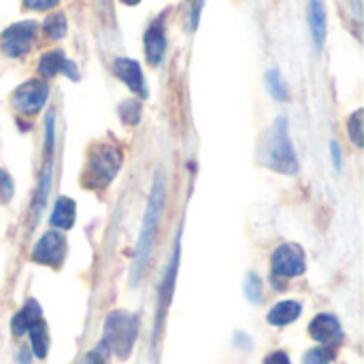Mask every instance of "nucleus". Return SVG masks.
Returning <instances> with one entry per match:
<instances>
[{
  "label": "nucleus",
  "mask_w": 364,
  "mask_h": 364,
  "mask_svg": "<svg viewBox=\"0 0 364 364\" xmlns=\"http://www.w3.org/2000/svg\"><path fill=\"white\" fill-rule=\"evenodd\" d=\"M162 207H164V175L160 173L154 181V190L147 203V211L143 218V228L139 235V243H136V254H134V267H132V282L136 284L149 262L154 243H156V235H158V226H160V218H162Z\"/></svg>",
  "instance_id": "f257e3e1"
},
{
  "label": "nucleus",
  "mask_w": 364,
  "mask_h": 364,
  "mask_svg": "<svg viewBox=\"0 0 364 364\" xmlns=\"http://www.w3.org/2000/svg\"><path fill=\"white\" fill-rule=\"evenodd\" d=\"M262 164L269 166L275 173H284V175H296L299 173V160L290 141V132H288V122L284 117H279L275 122V126L271 128V132L264 139V147H262Z\"/></svg>",
  "instance_id": "f03ea898"
},
{
  "label": "nucleus",
  "mask_w": 364,
  "mask_h": 364,
  "mask_svg": "<svg viewBox=\"0 0 364 364\" xmlns=\"http://www.w3.org/2000/svg\"><path fill=\"white\" fill-rule=\"evenodd\" d=\"M122 166V151L111 143H100L90 149L87 164L83 171V186L87 190H105Z\"/></svg>",
  "instance_id": "7ed1b4c3"
},
{
  "label": "nucleus",
  "mask_w": 364,
  "mask_h": 364,
  "mask_svg": "<svg viewBox=\"0 0 364 364\" xmlns=\"http://www.w3.org/2000/svg\"><path fill=\"white\" fill-rule=\"evenodd\" d=\"M139 320L126 311H113L105 322V348L117 358H128L136 341Z\"/></svg>",
  "instance_id": "20e7f679"
},
{
  "label": "nucleus",
  "mask_w": 364,
  "mask_h": 364,
  "mask_svg": "<svg viewBox=\"0 0 364 364\" xmlns=\"http://www.w3.org/2000/svg\"><path fill=\"white\" fill-rule=\"evenodd\" d=\"M36 30H38L36 21H17L9 26L0 36L2 53H6L9 58H21L23 53H28L34 45Z\"/></svg>",
  "instance_id": "39448f33"
},
{
  "label": "nucleus",
  "mask_w": 364,
  "mask_h": 364,
  "mask_svg": "<svg viewBox=\"0 0 364 364\" xmlns=\"http://www.w3.org/2000/svg\"><path fill=\"white\" fill-rule=\"evenodd\" d=\"M47 98H49V85L41 79H30L13 92L11 105L23 115H34L45 107Z\"/></svg>",
  "instance_id": "423d86ee"
},
{
  "label": "nucleus",
  "mask_w": 364,
  "mask_h": 364,
  "mask_svg": "<svg viewBox=\"0 0 364 364\" xmlns=\"http://www.w3.org/2000/svg\"><path fill=\"white\" fill-rule=\"evenodd\" d=\"M271 267H273V273H275V275L286 277V279L303 275L305 269H307V260H305L303 247L296 245V243L279 245V247L273 252Z\"/></svg>",
  "instance_id": "0eeeda50"
},
{
  "label": "nucleus",
  "mask_w": 364,
  "mask_h": 364,
  "mask_svg": "<svg viewBox=\"0 0 364 364\" xmlns=\"http://www.w3.org/2000/svg\"><path fill=\"white\" fill-rule=\"evenodd\" d=\"M64 256H66V237L60 230L45 232L32 250V260L45 267H60Z\"/></svg>",
  "instance_id": "6e6552de"
},
{
  "label": "nucleus",
  "mask_w": 364,
  "mask_h": 364,
  "mask_svg": "<svg viewBox=\"0 0 364 364\" xmlns=\"http://www.w3.org/2000/svg\"><path fill=\"white\" fill-rule=\"evenodd\" d=\"M38 73L43 77H55V75H66L68 79H79V73H77V66L64 55V51H49L41 58L38 62Z\"/></svg>",
  "instance_id": "1a4fd4ad"
},
{
  "label": "nucleus",
  "mask_w": 364,
  "mask_h": 364,
  "mask_svg": "<svg viewBox=\"0 0 364 364\" xmlns=\"http://www.w3.org/2000/svg\"><path fill=\"white\" fill-rule=\"evenodd\" d=\"M309 335L324 343V346H331V343H337L341 341V324L335 316L331 314H320L314 318V322L309 324Z\"/></svg>",
  "instance_id": "9d476101"
},
{
  "label": "nucleus",
  "mask_w": 364,
  "mask_h": 364,
  "mask_svg": "<svg viewBox=\"0 0 364 364\" xmlns=\"http://www.w3.org/2000/svg\"><path fill=\"white\" fill-rule=\"evenodd\" d=\"M115 75L139 96H147V90H145V79H143V70L139 66V62L130 60V58H117L115 64Z\"/></svg>",
  "instance_id": "9b49d317"
},
{
  "label": "nucleus",
  "mask_w": 364,
  "mask_h": 364,
  "mask_svg": "<svg viewBox=\"0 0 364 364\" xmlns=\"http://www.w3.org/2000/svg\"><path fill=\"white\" fill-rule=\"evenodd\" d=\"M166 51V36L160 21H154L145 32V55L151 66H158Z\"/></svg>",
  "instance_id": "f8f14e48"
},
{
  "label": "nucleus",
  "mask_w": 364,
  "mask_h": 364,
  "mask_svg": "<svg viewBox=\"0 0 364 364\" xmlns=\"http://www.w3.org/2000/svg\"><path fill=\"white\" fill-rule=\"evenodd\" d=\"M309 28H311V38L318 49L324 47L326 41V2L324 0H309Z\"/></svg>",
  "instance_id": "ddd939ff"
},
{
  "label": "nucleus",
  "mask_w": 364,
  "mask_h": 364,
  "mask_svg": "<svg viewBox=\"0 0 364 364\" xmlns=\"http://www.w3.org/2000/svg\"><path fill=\"white\" fill-rule=\"evenodd\" d=\"M41 316H43V311H41L38 303H36L34 299H30V301L15 314L13 322H11L13 335H15V337H23V335L30 331V326H32L34 322L41 320Z\"/></svg>",
  "instance_id": "4468645a"
},
{
  "label": "nucleus",
  "mask_w": 364,
  "mask_h": 364,
  "mask_svg": "<svg viewBox=\"0 0 364 364\" xmlns=\"http://www.w3.org/2000/svg\"><path fill=\"white\" fill-rule=\"evenodd\" d=\"M301 311H303L301 303H296V301H284V303H277V305L269 311L267 320H269V324H273V326H288V324H292L294 320H299Z\"/></svg>",
  "instance_id": "2eb2a0df"
},
{
  "label": "nucleus",
  "mask_w": 364,
  "mask_h": 364,
  "mask_svg": "<svg viewBox=\"0 0 364 364\" xmlns=\"http://www.w3.org/2000/svg\"><path fill=\"white\" fill-rule=\"evenodd\" d=\"M75 215H77V209H75V203L66 196H60L53 205V213H51V224L60 230H68L75 226Z\"/></svg>",
  "instance_id": "dca6fc26"
},
{
  "label": "nucleus",
  "mask_w": 364,
  "mask_h": 364,
  "mask_svg": "<svg viewBox=\"0 0 364 364\" xmlns=\"http://www.w3.org/2000/svg\"><path fill=\"white\" fill-rule=\"evenodd\" d=\"M177 267H179V243H177V247H175L173 262H171V267H168V271H166V275H164V282H162V286H160V303H158V307H162V311L166 309V305H168V301H171V296H173L175 277H177Z\"/></svg>",
  "instance_id": "f3484780"
},
{
  "label": "nucleus",
  "mask_w": 364,
  "mask_h": 364,
  "mask_svg": "<svg viewBox=\"0 0 364 364\" xmlns=\"http://www.w3.org/2000/svg\"><path fill=\"white\" fill-rule=\"evenodd\" d=\"M28 335H30V341H32V352H34V356L43 360V358L47 356V352H49V335H47L45 322H43V320L34 322V324L30 326Z\"/></svg>",
  "instance_id": "a211bd4d"
},
{
  "label": "nucleus",
  "mask_w": 364,
  "mask_h": 364,
  "mask_svg": "<svg viewBox=\"0 0 364 364\" xmlns=\"http://www.w3.org/2000/svg\"><path fill=\"white\" fill-rule=\"evenodd\" d=\"M66 28H68V23H66V15L64 13H53V15H49L43 21V32L49 38H53V41L62 38L66 34Z\"/></svg>",
  "instance_id": "6ab92c4d"
},
{
  "label": "nucleus",
  "mask_w": 364,
  "mask_h": 364,
  "mask_svg": "<svg viewBox=\"0 0 364 364\" xmlns=\"http://www.w3.org/2000/svg\"><path fill=\"white\" fill-rule=\"evenodd\" d=\"M267 87H269V92H271V96L275 98V100H288V85H286V81H284V77L279 75V70H269L267 73Z\"/></svg>",
  "instance_id": "aec40b11"
},
{
  "label": "nucleus",
  "mask_w": 364,
  "mask_h": 364,
  "mask_svg": "<svg viewBox=\"0 0 364 364\" xmlns=\"http://www.w3.org/2000/svg\"><path fill=\"white\" fill-rule=\"evenodd\" d=\"M49 181H51V171L45 168L43 171V179L38 183V190H36V196H34V203H32V213H34V220L38 218V213L43 211L45 207V200H47V192H49Z\"/></svg>",
  "instance_id": "412c9836"
},
{
  "label": "nucleus",
  "mask_w": 364,
  "mask_h": 364,
  "mask_svg": "<svg viewBox=\"0 0 364 364\" xmlns=\"http://www.w3.org/2000/svg\"><path fill=\"white\" fill-rule=\"evenodd\" d=\"M245 299L250 303H260L262 301V279L256 273H250L245 279Z\"/></svg>",
  "instance_id": "4be33fe9"
},
{
  "label": "nucleus",
  "mask_w": 364,
  "mask_h": 364,
  "mask_svg": "<svg viewBox=\"0 0 364 364\" xmlns=\"http://www.w3.org/2000/svg\"><path fill=\"white\" fill-rule=\"evenodd\" d=\"M348 132H350L352 141L358 147H363V109H358V111H354L350 115V119H348Z\"/></svg>",
  "instance_id": "5701e85b"
},
{
  "label": "nucleus",
  "mask_w": 364,
  "mask_h": 364,
  "mask_svg": "<svg viewBox=\"0 0 364 364\" xmlns=\"http://www.w3.org/2000/svg\"><path fill=\"white\" fill-rule=\"evenodd\" d=\"M333 358H335L333 350H328V348H314V350H309L305 354L303 364H331Z\"/></svg>",
  "instance_id": "b1692460"
},
{
  "label": "nucleus",
  "mask_w": 364,
  "mask_h": 364,
  "mask_svg": "<svg viewBox=\"0 0 364 364\" xmlns=\"http://www.w3.org/2000/svg\"><path fill=\"white\" fill-rule=\"evenodd\" d=\"M119 113H122V119L126 124H136L141 119V105L136 100H126L122 107H119Z\"/></svg>",
  "instance_id": "393cba45"
},
{
  "label": "nucleus",
  "mask_w": 364,
  "mask_h": 364,
  "mask_svg": "<svg viewBox=\"0 0 364 364\" xmlns=\"http://www.w3.org/2000/svg\"><path fill=\"white\" fill-rule=\"evenodd\" d=\"M13 198V179L6 171L0 168V203H9Z\"/></svg>",
  "instance_id": "a878e982"
},
{
  "label": "nucleus",
  "mask_w": 364,
  "mask_h": 364,
  "mask_svg": "<svg viewBox=\"0 0 364 364\" xmlns=\"http://www.w3.org/2000/svg\"><path fill=\"white\" fill-rule=\"evenodd\" d=\"M53 113H49L47 115V119H45V151H47V156H51V151H53V141H55V132H53Z\"/></svg>",
  "instance_id": "bb28decb"
},
{
  "label": "nucleus",
  "mask_w": 364,
  "mask_h": 364,
  "mask_svg": "<svg viewBox=\"0 0 364 364\" xmlns=\"http://www.w3.org/2000/svg\"><path fill=\"white\" fill-rule=\"evenodd\" d=\"M58 2L60 0H23V6L32 11H47V9H53Z\"/></svg>",
  "instance_id": "cd10ccee"
},
{
  "label": "nucleus",
  "mask_w": 364,
  "mask_h": 364,
  "mask_svg": "<svg viewBox=\"0 0 364 364\" xmlns=\"http://www.w3.org/2000/svg\"><path fill=\"white\" fill-rule=\"evenodd\" d=\"M81 364H107V356H105V352H102V346H100L98 350H94L92 354H87L85 360Z\"/></svg>",
  "instance_id": "c85d7f7f"
},
{
  "label": "nucleus",
  "mask_w": 364,
  "mask_h": 364,
  "mask_svg": "<svg viewBox=\"0 0 364 364\" xmlns=\"http://www.w3.org/2000/svg\"><path fill=\"white\" fill-rule=\"evenodd\" d=\"M264 364H292V363H290L288 354H284V352H275V354L267 356Z\"/></svg>",
  "instance_id": "c756f323"
},
{
  "label": "nucleus",
  "mask_w": 364,
  "mask_h": 364,
  "mask_svg": "<svg viewBox=\"0 0 364 364\" xmlns=\"http://www.w3.org/2000/svg\"><path fill=\"white\" fill-rule=\"evenodd\" d=\"M331 151H333V160H335V168H341V147L337 141L331 143Z\"/></svg>",
  "instance_id": "7c9ffc66"
},
{
  "label": "nucleus",
  "mask_w": 364,
  "mask_h": 364,
  "mask_svg": "<svg viewBox=\"0 0 364 364\" xmlns=\"http://www.w3.org/2000/svg\"><path fill=\"white\" fill-rule=\"evenodd\" d=\"M200 6H203V0H196V4L192 6V30L198 26V15H200Z\"/></svg>",
  "instance_id": "2f4dec72"
},
{
  "label": "nucleus",
  "mask_w": 364,
  "mask_h": 364,
  "mask_svg": "<svg viewBox=\"0 0 364 364\" xmlns=\"http://www.w3.org/2000/svg\"><path fill=\"white\" fill-rule=\"evenodd\" d=\"M30 360H28V352L26 350H21V354H19V364H28Z\"/></svg>",
  "instance_id": "473e14b6"
},
{
  "label": "nucleus",
  "mask_w": 364,
  "mask_h": 364,
  "mask_svg": "<svg viewBox=\"0 0 364 364\" xmlns=\"http://www.w3.org/2000/svg\"><path fill=\"white\" fill-rule=\"evenodd\" d=\"M124 4H130V6H134V4H139L141 0H122Z\"/></svg>",
  "instance_id": "72a5a7b5"
}]
</instances>
